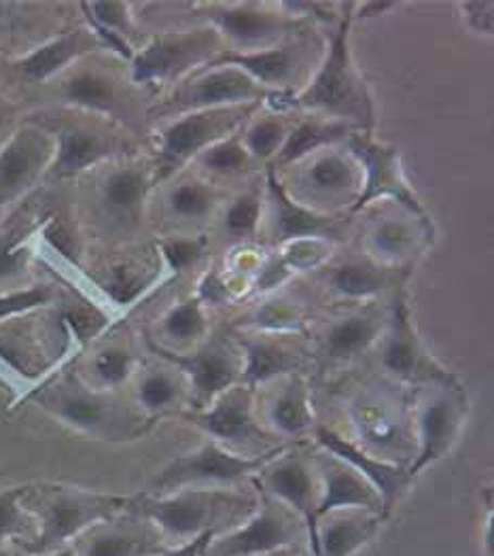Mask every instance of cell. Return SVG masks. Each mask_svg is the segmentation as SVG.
<instances>
[{"instance_id":"6da1fadb","label":"cell","mask_w":494,"mask_h":556,"mask_svg":"<svg viewBox=\"0 0 494 556\" xmlns=\"http://www.w3.org/2000/svg\"><path fill=\"white\" fill-rule=\"evenodd\" d=\"M344 17L331 39L327 55L316 71L313 81L297 93L289 96L287 106L316 111L322 117L346 122L357 130L369 128L373 122L371 98L365 88V81L353 62L351 53V28L355 2L342 4Z\"/></svg>"},{"instance_id":"7a4b0ae2","label":"cell","mask_w":494,"mask_h":556,"mask_svg":"<svg viewBox=\"0 0 494 556\" xmlns=\"http://www.w3.org/2000/svg\"><path fill=\"white\" fill-rule=\"evenodd\" d=\"M136 508L155 525L162 538L182 544L208 531L221 533L219 525L249 516L255 502L221 489H180L142 500Z\"/></svg>"},{"instance_id":"3957f363","label":"cell","mask_w":494,"mask_h":556,"mask_svg":"<svg viewBox=\"0 0 494 556\" xmlns=\"http://www.w3.org/2000/svg\"><path fill=\"white\" fill-rule=\"evenodd\" d=\"M135 506L130 497L88 493L77 489L49 491L37 510L39 533L35 540L24 542L28 555H47L66 548V544L102 522H111L117 514Z\"/></svg>"},{"instance_id":"277c9868","label":"cell","mask_w":494,"mask_h":556,"mask_svg":"<svg viewBox=\"0 0 494 556\" xmlns=\"http://www.w3.org/2000/svg\"><path fill=\"white\" fill-rule=\"evenodd\" d=\"M221 51V35L206 24L189 30L157 33L135 51L130 77L138 86L173 84L202 64H211Z\"/></svg>"},{"instance_id":"5b68a950","label":"cell","mask_w":494,"mask_h":556,"mask_svg":"<svg viewBox=\"0 0 494 556\" xmlns=\"http://www.w3.org/2000/svg\"><path fill=\"white\" fill-rule=\"evenodd\" d=\"M308 544L304 520L262 493L253 511L240 522L213 535L204 556H274L282 555L297 544Z\"/></svg>"},{"instance_id":"8992f818","label":"cell","mask_w":494,"mask_h":556,"mask_svg":"<svg viewBox=\"0 0 494 556\" xmlns=\"http://www.w3.org/2000/svg\"><path fill=\"white\" fill-rule=\"evenodd\" d=\"M282 451L274 448L259 455H240L219 442H206L157 471L153 489L166 495L180 489H219L224 484H236L244 478H255Z\"/></svg>"},{"instance_id":"52a82bcc","label":"cell","mask_w":494,"mask_h":556,"mask_svg":"<svg viewBox=\"0 0 494 556\" xmlns=\"http://www.w3.org/2000/svg\"><path fill=\"white\" fill-rule=\"evenodd\" d=\"M255 104L225 106L173 117L160 132V151L153 168L155 184L177 175L185 164L229 135L253 113Z\"/></svg>"},{"instance_id":"ba28073f","label":"cell","mask_w":494,"mask_h":556,"mask_svg":"<svg viewBox=\"0 0 494 556\" xmlns=\"http://www.w3.org/2000/svg\"><path fill=\"white\" fill-rule=\"evenodd\" d=\"M346 140L349 151L359 160L363 168V187L357 202L353 204V211L365 208L373 200L391 198L400 202L429 236H433V222L425 204L405 179L400 151L395 147L369 139L367 135H363V130L351 135Z\"/></svg>"},{"instance_id":"9c48e42d","label":"cell","mask_w":494,"mask_h":556,"mask_svg":"<svg viewBox=\"0 0 494 556\" xmlns=\"http://www.w3.org/2000/svg\"><path fill=\"white\" fill-rule=\"evenodd\" d=\"M268 96V90L236 66H208L204 73L180 84L170 100L155 109V115L170 119L195 111L246 106L257 104Z\"/></svg>"},{"instance_id":"30bf717a","label":"cell","mask_w":494,"mask_h":556,"mask_svg":"<svg viewBox=\"0 0 494 556\" xmlns=\"http://www.w3.org/2000/svg\"><path fill=\"white\" fill-rule=\"evenodd\" d=\"M200 17L215 28L224 41L240 51H259L278 46L293 35L297 22L278 9L259 2L198 4Z\"/></svg>"},{"instance_id":"8fae6325","label":"cell","mask_w":494,"mask_h":556,"mask_svg":"<svg viewBox=\"0 0 494 556\" xmlns=\"http://www.w3.org/2000/svg\"><path fill=\"white\" fill-rule=\"evenodd\" d=\"M302 162H308V166L297 170L295 191H287L291 200L322 215H329V206L357 202L363 168L351 151H318Z\"/></svg>"},{"instance_id":"7c38bea8","label":"cell","mask_w":494,"mask_h":556,"mask_svg":"<svg viewBox=\"0 0 494 556\" xmlns=\"http://www.w3.org/2000/svg\"><path fill=\"white\" fill-rule=\"evenodd\" d=\"M467 417V402L463 391L454 384H444L433 391L418 408V448L407 464V471L416 478L429 465L438 464L456 444Z\"/></svg>"},{"instance_id":"4fadbf2b","label":"cell","mask_w":494,"mask_h":556,"mask_svg":"<svg viewBox=\"0 0 494 556\" xmlns=\"http://www.w3.org/2000/svg\"><path fill=\"white\" fill-rule=\"evenodd\" d=\"M55 139L39 126H22L0 144V206L20 200L49 173Z\"/></svg>"},{"instance_id":"5bb4252c","label":"cell","mask_w":494,"mask_h":556,"mask_svg":"<svg viewBox=\"0 0 494 556\" xmlns=\"http://www.w3.org/2000/svg\"><path fill=\"white\" fill-rule=\"evenodd\" d=\"M255 486L295 511L308 531V553L316 556V508L320 497L318 473L300 457H282V453L266 465Z\"/></svg>"},{"instance_id":"9a60e30c","label":"cell","mask_w":494,"mask_h":556,"mask_svg":"<svg viewBox=\"0 0 494 556\" xmlns=\"http://www.w3.org/2000/svg\"><path fill=\"white\" fill-rule=\"evenodd\" d=\"M182 376L189 378L193 391V404L198 410L208 408L221 393L240 382L242 357H238L224 342H211L200 346L195 353L179 355L160 349Z\"/></svg>"},{"instance_id":"2e32d148","label":"cell","mask_w":494,"mask_h":556,"mask_svg":"<svg viewBox=\"0 0 494 556\" xmlns=\"http://www.w3.org/2000/svg\"><path fill=\"white\" fill-rule=\"evenodd\" d=\"M311 46L304 39H284L278 46L259 51H221L208 66H236L255 79L264 90L293 86L306 64Z\"/></svg>"},{"instance_id":"e0dca14e","label":"cell","mask_w":494,"mask_h":556,"mask_svg":"<svg viewBox=\"0 0 494 556\" xmlns=\"http://www.w3.org/2000/svg\"><path fill=\"white\" fill-rule=\"evenodd\" d=\"M315 438L318 446L325 453L338 457L340 462H344L359 471L360 476L378 491V495L382 500L384 516H389L395 508V504L402 500L409 482L414 480L407 471V465L376 457L373 453L355 446L353 442L344 440L342 435H338L335 431H331L327 427H316Z\"/></svg>"},{"instance_id":"ac0fdd59","label":"cell","mask_w":494,"mask_h":556,"mask_svg":"<svg viewBox=\"0 0 494 556\" xmlns=\"http://www.w3.org/2000/svg\"><path fill=\"white\" fill-rule=\"evenodd\" d=\"M53 139L55 155L49 166V175L60 179L81 175L91 166L117 157L130 149V142L119 135L84 124H66Z\"/></svg>"},{"instance_id":"d6986e66","label":"cell","mask_w":494,"mask_h":556,"mask_svg":"<svg viewBox=\"0 0 494 556\" xmlns=\"http://www.w3.org/2000/svg\"><path fill=\"white\" fill-rule=\"evenodd\" d=\"M187 418L224 446L264 438L262 427L253 418V389L240 382L221 393L208 408L195 410Z\"/></svg>"},{"instance_id":"ffe728a7","label":"cell","mask_w":494,"mask_h":556,"mask_svg":"<svg viewBox=\"0 0 494 556\" xmlns=\"http://www.w3.org/2000/svg\"><path fill=\"white\" fill-rule=\"evenodd\" d=\"M316 473L320 486L316 520L327 511L335 510L373 511L384 516L378 491L351 465L325 453V457L316 464Z\"/></svg>"},{"instance_id":"44dd1931","label":"cell","mask_w":494,"mask_h":556,"mask_svg":"<svg viewBox=\"0 0 494 556\" xmlns=\"http://www.w3.org/2000/svg\"><path fill=\"white\" fill-rule=\"evenodd\" d=\"M102 47L104 43L91 28H77L51 37L46 43L17 58L13 62V71L30 84H46L49 79L66 73L71 64L79 62L86 53Z\"/></svg>"},{"instance_id":"7402d4cb","label":"cell","mask_w":494,"mask_h":556,"mask_svg":"<svg viewBox=\"0 0 494 556\" xmlns=\"http://www.w3.org/2000/svg\"><path fill=\"white\" fill-rule=\"evenodd\" d=\"M60 102L98 113L104 117H124L128 113L126 98L119 88V81L100 68H68L62 73L58 84Z\"/></svg>"},{"instance_id":"603a6c76","label":"cell","mask_w":494,"mask_h":556,"mask_svg":"<svg viewBox=\"0 0 494 556\" xmlns=\"http://www.w3.org/2000/svg\"><path fill=\"white\" fill-rule=\"evenodd\" d=\"M268 198L271 202V224H274V238L278 242H293L304 238H318L329 240L340 236L338 219L311 211L295 200L289 198L282 184L278 181L276 173H268Z\"/></svg>"},{"instance_id":"cb8c5ba5","label":"cell","mask_w":494,"mask_h":556,"mask_svg":"<svg viewBox=\"0 0 494 556\" xmlns=\"http://www.w3.org/2000/svg\"><path fill=\"white\" fill-rule=\"evenodd\" d=\"M384 516L373 511H327L316 520V556H353L380 531Z\"/></svg>"},{"instance_id":"d4e9b609","label":"cell","mask_w":494,"mask_h":556,"mask_svg":"<svg viewBox=\"0 0 494 556\" xmlns=\"http://www.w3.org/2000/svg\"><path fill=\"white\" fill-rule=\"evenodd\" d=\"M384 331H387V340H384V349H382L384 370L397 378H404V380H414V378H422V376L431 378L429 366L433 368V362L425 355L422 344L409 325L407 308L402 300H400V306H395L393 319L387 324ZM433 378L438 382H456L454 378H438L435 374H433Z\"/></svg>"},{"instance_id":"484cf974","label":"cell","mask_w":494,"mask_h":556,"mask_svg":"<svg viewBox=\"0 0 494 556\" xmlns=\"http://www.w3.org/2000/svg\"><path fill=\"white\" fill-rule=\"evenodd\" d=\"M46 406L55 413V417L81 431L102 433L115 425L113 402L98 389L77 382H66L58 387V391H53L51 397L46 400Z\"/></svg>"},{"instance_id":"4316f807","label":"cell","mask_w":494,"mask_h":556,"mask_svg":"<svg viewBox=\"0 0 494 556\" xmlns=\"http://www.w3.org/2000/svg\"><path fill=\"white\" fill-rule=\"evenodd\" d=\"M355 132H359L355 126H351L346 122L329 119V117H316V119L302 122L289 130L282 149L271 160V170L276 173L278 168L295 166L297 162L315 155L320 149L333 147L340 140H346Z\"/></svg>"},{"instance_id":"83f0119b","label":"cell","mask_w":494,"mask_h":556,"mask_svg":"<svg viewBox=\"0 0 494 556\" xmlns=\"http://www.w3.org/2000/svg\"><path fill=\"white\" fill-rule=\"evenodd\" d=\"M155 184L153 168L128 164L113 168L100 187V200L106 213L117 219L135 217L140 213L151 187Z\"/></svg>"},{"instance_id":"f1b7e54d","label":"cell","mask_w":494,"mask_h":556,"mask_svg":"<svg viewBox=\"0 0 494 556\" xmlns=\"http://www.w3.org/2000/svg\"><path fill=\"white\" fill-rule=\"evenodd\" d=\"M302 366V357L287 344L270 338H253L244 344L240 384L255 389L280 376H293Z\"/></svg>"},{"instance_id":"f546056e","label":"cell","mask_w":494,"mask_h":556,"mask_svg":"<svg viewBox=\"0 0 494 556\" xmlns=\"http://www.w3.org/2000/svg\"><path fill=\"white\" fill-rule=\"evenodd\" d=\"M384 329L387 321L376 313L344 317L325 333V357L331 362H351L369 351Z\"/></svg>"},{"instance_id":"4dcf8cb0","label":"cell","mask_w":494,"mask_h":556,"mask_svg":"<svg viewBox=\"0 0 494 556\" xmlns=\"http://www.w3.org/2000/svg\"><path fill=\"white\" fill-rule=\"evenodd\" d=\"M268 420L276 433L287 438H302L315 427L308 389L300 376H291L284 389L274 397L268 408Z\"/></svg>"},{"instance_id":"1f68e13d","label":"cell","mask_w":494,"mask_h":556,"mask_svg":"<svg viewBox=\"0 0 494 556\" xmlns=\"http://www.w3.org/2000/svg\"><path fill=\"white\" fill-rule=\"evenodd\" d=\"M90 28L109 49L119 51L124 58L132 60L136 37L135 15L130 2H86Z\"/></svg>"},{"instance_id":"d6a6232c","label":"cell","mask_w":494,"mask_h":556,"mask_svg":"<svg viewBox=\"0 0 494 556\" xmlns=\"http://www.w3.org/2000/svg\"><path fill=\"white\" fill-rule=\"evenodd\" d=\"M160 551V535L113 525H98L88 531L81 556H153Z\"/></svg>"},{"instance_id":"836d02e7","label":"cell","mask_w":494,"mask_h":556,"mask_svg":"<svg viewBox=\"0 0 494 556\" xmlns=\"http://www.w3.org/2000/svg\"><path fill=\"white\" fill-rule=\"evenodd\" d=\"M331 289L342 298L363 300L382 293L391 285V273L373 262L353 260L331 270Z\"/></svg>"},{"instance_id":"e575fe53","label":"cell","mask_w":494,"mask_h":556,"mask_svg":"<svg viewBox=\"0 0 494 556\" xmlns=\"http://www.w3.org/2000/svg\"><path fill=\"white\" fill-rule=\"evenodd\" d=\"M217 206V193L213 187L202 181H182L170 189L168 193V208L175 217L180 219H204L208 217Z\"/></svg>"},{"instance_id":"d590c367","label":"cell","mask_w":494,"mask_h":556,"mask_svg":"<svg viewBox=\"0 0 494 556\" xmlns=\"http://www.w3.org/2000/svg\"><path fill=\"white\" fill-rule=\"evenodd\" d=\"M414 226L405 219H382L369 233L371 251L382 260H402L407 257L409 251L416 247Z\"/></svg>"},{"instance_id":"8d00e7d4","label":"cell","mask_w":494,"mask_h":556,"mask_svg":"<svg viewBox=\"0 0 494 556\" xmlns=\"http://www.w3.org/2000/svg\"><path fill=\"white\" fill-rule=\"evenodd\" d=\"M180 380L168 370H149L138 384V402L149 413L173 408L180 400Z\"/></svg>"},{"instance_id":"74e56055","label":"cell","mask_w":494,"mask_h":556,"mask_svg":"<svg viewBox=\"0 0 494 556\" xmlns=\"http://www.w3.org/2000/svg\"><path fill=\"white\" fill-rule=\"evenodd\" d=\"M28 486L0 491V544L11 538H24L35 529V514L24 506Z\"/></svg>"},{"instance_id":"f35d334b","label":"cell","mask_w":494,"mask_h":556,"mask_svg":"<svg viewBox=\"0 0 494 556\" xmlns=\"http://www.w3.org/2000/svg\"><path fill=\"white\" fill-rule=\"evenodd\" d=\"M162 331L175 342H195L206 333V317L198 298L185 300L173 306L164 319Z\"/></svg>"},{"instance_id":"ab89813d","label":"cell","mask_w":494,"mask_h":556,"mask_svg":"<svg viewBox=\"0 0 494 556\" xmlns=\"http://www.w3.org/2000/svg\"><path fill=\"white\" fill-rule=\"evenodd\" d=\"M198 162L213 175L231 177V175H240V173L249 170L255 160L249 155L242 140L229 137V139L219 140L213 147H208L198 157Z\"/></svg>"},{"instance_id":"60d3db41","label":"cell","mask_w":494,"mask_h":556,"mask_svg":"<svg viewBox=\"0 0 494 556\" xmlns=\"http://www.w3.org/2000/svg\"><path fill=\"white\" fill-rule=\"evenodd\" d=\"M287 126L278 117L257 119L244 135V147L255 162H271L287 140Z\"/></svg>"},{"instance_id":"b9f144b4","label":"cell","mask_w":494,"mask_h":556,"mask_svg":"<svg viewBox=\"0 0 494 556\" xmlns=\"http://www.w3.org/2000/svg\"><path fill=\"white\" fill-rule=\"evenodd\" d=\"M135 368L132 353L124 349H104L91 359V376L100 389H113L128 380Z\"/></svg>"},{"instance_id":"7bdbcfd3","label":"cell","mask_w":494,"mask_h":556,"mask_svg":"<svg viewBox=\"0 0 494 556\" xmlns=\"http://www.w3.org/2000/svg\"><path fill=\"white\" fill-rule=\"evenodd\" d=\"M53 300V289L49 285H33L26 289H13L0 293V321L43 308Z\"/></svg>"},{"instance_id":"ee69618b","label":"cell","mask_w":494,"mask_h":556,"mask_svg":"<svg viewBox=\"0 0 494 556\" xmlns=\"http://www.w3.org/2000/svg\"><path fill=\"white\" fill-rule=\"evenodd\" d=\"M262 219V202L253 193L238 195L225 213V230L233 236L253 233Z\"/></svg>"},{"instance_id":"f6af8a7d","label":"cell","mask_w":494,"mask_h":556,"mask_svg":"<svg viewBox=\"0 0 494 556\" xmlns=\"http://www.w3.org/2000/svg\"><path fill=\"white\" fill-rule=\"evenodd\" d=\"M28 266V249L22 244L20 226L0 233V282L20 277Z\"/></svg>"},{"instance_id":"bcb514c9","label":"cell","mask_w":494,"mask_h":556,"mask_svg":"<svg viewBox=\"0 0 494 556\" xmlns=\"http://www.w3.org/2000/svg\"><path fill=\"white\" fill-rule=\"evenodd\" d=\"M253 325L278 333L297 331L302 327V313L289 302H268L253 315Z\"/></svg>"},{"instance_id":"7dc6e473","label":"cell","mask_w":494,"mask_h":556,"mask_svg":"<svg viewBox=\"0 0 494 556\" xmlns=\"http://www.w3.org/2000/svg\"><path fill=\"white\" fill-rule=\"evenodd\" d=\"M144 285H147V278L144 275L136 273V268L117 266L109 273V278L104 280V291L119 306H128L144 291Z\"/></svg>"},{"instance_id":"c3c4849f","label":"cell","mask_w":494,"mask_h":556,"mask_svg":"<svg viewBox=\"0 0 494 556\" xmlns=\"http://www.w3.org/2000/svg\"><path fill=\"white\" fill-rule=\"evenodd\" d=\"M325 251H327V240H318V238L293 240V242H287V253L282 255V260L291 268V273L311 270L325 260Z\"/></svg>"},{"instance_id":"681fc988","label":"cell","mask_w":494,"mask_h":556,"mask_svg":"<svg viewBox=\"0 0 494 556\" xmlns=\"http://www.w3.org/2000/svg\"><path fill=\"white\" fill-rule=\"evenodd\" d=\"M204 253V240L200 238H170L162 242V255L166 264L175 270L182 273L191 264H195Z\"/></svg>"},{"instance_id":"f907efd6","label":"cell","mask_w":494,"mask_h":556,"mask_svg":"<svg viewBox=\"0 0 494 556\" xmlns=\"http://www.w3.org/2000/svg\"><path fill=\"white\" fill-rule=\"evenodd\" d=\"M458 9L463 11L465 24L476 35L493 37L494 2H491V0H467V2H458Z\"/></svg>"},{"instance_id":"816d5d0a","label":"cell","mask_w":494,"mask_h":556,"mask_svg":"<svg viewBox=\"0 0 494 556\" xmlns=\"http://www.w3.org/2000/svg\"><path fill=\"white\" fill-rule=\"evenodd\" d=\"M47 242L60 251L64 257L68 260H77V253H79V244H77V236L71 232V228L60 222V219H49L46 228Z\"/></svg>"},{"instance_id":"f5cc1de1","label":"cell","mask_w":494,"mask_h":556,"mask_svg":"<svg viewBox=\"0 0 494 556\" xmlns=\"http://www.w3.org/2000/svg\"><path fill=\"white\" fill-rule=\"evenodd\" d=\"M229 298V289L225 287L224 280L217 277V275H206L200 282V289H198V300L200 304H208V306H217V304H224L225 300Z\"/></svg>"},{"instance_id":"db71d44e","label":"cell","mask_w":494,"mask_h":556,"mask_svg":"<svg viewBox=\"0 0 494 556\" xmlns=\"http://www.w3.org/2000/svg\"><path fill=\"white\" fill-rule=\"evenodd\" d=\"M213 535H217L215 531L202 533L189 542H182L177 548H162L157 555L153 556H204V551L208 546V542L213 540Z\"/></svg>"},{"instance_id":"11a10c76","label":"cell","mask_w":494,"mask_h":556,"mask_svg":"<svg viewBox=\"0 0 494 556\" xmlns=\"http://www.w3.org/2000/svg\"><path fill=\"white\" fill-rule=\"evenodd\" d=\"M291 275V268L284 264V260L282 257H276V260H270L264 268H262V275H259V289L262 291H268L271 287H276V285H280L282 280H287Z\"/></svg>"},{"instance_id":"9f6ffc18","label":"cell","mask_w":494,"mask_h":556,"mask_svg":"<svg viewBox=\"0 0 494 556\" xmlns=\"http://www.w3.org/2000/svg\"><path fill=\"white\" fill-rule=\"evenodd\" d=\"M355 9H359V13H353V17H360V20H371L382 15L384 11L397 9V2H355Z\"/></svg>"},{"instance_id":"6f0895ef","label":"cell","mask_w":494,"mask_h":556,"mask_svg":"<svg viewBox=\"0 0 494 556\" xmlns=\"http://www.w3.org/2000/svg\"><path fill=\"white\" fill-rule=\"evenodd\" d=\"M13 113H15L13 104L9 100L0 98V137L7 132V128H9L11 119H13Z\"/></svg>"},{"instance_id":"680465c9","label":"cell","mask_w":494,"mask_h":556,"mask_svg":"<svg viewBox=\"0 0 494 556\" xmlns=\"http://www.w3.org/2000/svg\"><path fill=\"white\" fill-rule=\"evenodd\" d=\"M17 556H77V551H75V548H62V551H55V553H47V555H28V553H24V555Z\"/></svg>"}]
</instances>
